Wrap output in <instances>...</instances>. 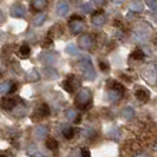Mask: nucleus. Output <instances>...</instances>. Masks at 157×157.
Returning a JSON list of instances; mask_svg holds the SVG:
<instances>
[{"mask_svg": "<svg viewBox=\"0 0 157 157\" xmlns=\"http://www.w3.org/2000/svg\"><path fill=\"white\" fill-rule=\"evenodd\" d=\"M91 103V92L89 89H82L76 97L75 104L79 109H87V106Z\"/></svg>", "mask_w": 157, "mask_h": 157, "instance_id": "nucleus-1", "label": "nucleus"}, {"mask_svg": "<svg viewBox=\"0 0 157 157\" xmlns=\"http://www.w3.org/2000/svg\"><path fill=\"white\" fill-rule=\"evenodd\" d=\"M79 65H80V69L84 72L85 78L89 79V80H94L96 78V71H94L92 63H91V59L89 57H83L79 62Z\"/></svg>", "mask_w": 157, "mask_h": 157, "instance_id": "nucleus-2", "label": "nucleus"}, {"mask_svg": "<svg viewBox=\"0 0 157 157\" xmlns=\"http://www.w3.org/2000/svg\"><path fill=\"white\" fill-rule=\"evenodd\" d=\"M79 86H80V80L75 75H70L63 82V87L65 89V91H67L69 94H73Z\"/></svg>", "mask_w": 157, "mask_h": 157, "instance_id": "nucleus-3", "label": "nucleus"}, {"mask_svg": "<svg viewBox=\"0 0 157 157\" xmlns=\"http://www.w3.org/2000/svg\"><path fill=\"white\" fill-rule=\"evenodd\" d=\"M21 103V98L18 97V96H12V97H5L1 99V103H0V106L1 109L6 111L12 110L13 108H16L18 104Z\"/></svg>", "mask_w": 157, "mask_h": 157, "instance_id": "nucleus-4", "label": "nucleus"}, {"mask_svg": "<svg viewBox=\"0 0 157 157\" xmlns=\"http://www.w3.org/2000/svg\"><path fill=\"white\" fill-rule=\"evenodd\" d=\"M50 115V108L47 106V104H41L39 108L36 110V112L32 115V119L34 122L43 119V118H46Z\"/></svg>", "mask_w": 157, "mask_h": 157, "instance_id": "nucleus-5", "label": "nucleus"}, {"mask_svg": "<svg viewBox=\"0 0 157 157\" xmlns=\"http://www.w3.org/2000/svg\"><path fill=\"white\" fill-rule=\"evenodd\" d=\"M143 77L147 82H149L150 84H154L157 79V72L154 67V65H150L148 67H145L143 70Z\"/></svg>", "mask_w": 157, "mask_h": 157, "instance_id": "nucleus-6", "label": "nucleus"}, {"mask_svg": "<svg viewBox=\"0 0 157 157\" xmlns=\"http://www.w3.org/2000/svg\"><path fill=\"white\" fill-rule=\"evenodd\" d=\"M69 27H70L71 32L73 34H78L80 32L84 30V24H83V20H72L70 19L69 21Z\"/></svg>", "mask_w": 157, "mask_h": 157, "instance_id": "nucleus-7", "label": "nucleus"}, {"mask_svg": "<svg viewBox=\"0 0 157 157\" xmlns=\"http://www.w3.org/2000/svg\"><path fill=\"white\" fill-rule=\"evenodd\" d=\"M10 13H11V16L16 17V18H24V17L26 16V10H25L23 5L16 4V5L12 6Z\"/></svg>", "mask_w": 157, "mask_h": 157, "instance_id": "nucleus-8", "label": "nucleus"}, {"mask_svg": "<svg viewBox=\"0 0 157 157\" xmlns=\"http://www.w3.org/2000/svg\"><path fill=\"white\" fill-rule=\"evenodd\" d=\"M92 44H94V39H92L91 36H89V34H83L78 39V45L82 47V48H84V50L90 48V47L92 46Z\"/></svg>", "mask_w": 157, "mask_h": 157, "instance_id": "nucleus-9", "label": "nucleus"}, {"mask_svg": "<svg viewBox=\"0 0 157 157\" xmlns=\"http://www.w3.org/2000/svg\"><path fill=\"white\" fill-rule=\"evenodd\" d=\"M92 23L97 26H101L105 23V16H104V12L102 10H98L97 12H94V16H92Z\"/></svg>", "mask_w": 157, "mask_h": 157, "instance_id": "nucleus-10", "label": "nucleus"}, {"mask_svg": "<svg viewBox=\"0 0 157 157\" xmlns=\"http://www.w3.org/2000/svg\"><path fill=\"white\" fill-rule=\"evenodd\" d=\"M149 96H150V92L148 90L143 89V87H140V89L136 90V92H135V97H136L138 101H141V102H147V101L149 99Z\"/></svg>", "mask_w": 157, "mask_h": 157, "instance_id": "nucleus-11", "label": "nucleus"}, {"mask_svg": "<svg viewBox=\"0 0 157 157\" xmlns=\"http://www.w3.org/2000/svg\"><path fill=\"white\" fill-rule=\"evenodd\" d=\"M47 0H32L31 6L34 11H41L46 7Z\"/></svg>", "mask_w": 157, "mask_h": 157, "instance_id": "nucleus-12", "label": "nucleus"}, {"mask_svg": "<svg viewBox=\"0 0 157 157\" xmlns=\"http://www.w3.org/2000/svg\"><path fill=\"white\" fill-rule=\"evenodd\" d=\"M69 12V4L67 2H60L59 5H58V7H57V13L59 14L60 17L65 16L66 13Z\"/></svg>", "mask_w": 157, "mask_h": 157, "instance_id": "nucleus-13", "label": "nucleus"}, {"mask_svg": "<svg viewBox=\"0 0 157 157\" xmlns=\"http://www.w3.org/2000/svg\"><path fill=\"white\" fill-rule=\"evenodd\" d=\"M47 134H48V129H47V126H45V125L38 126V128L34 130V135H36L38 138H43L44 136H47Z\"/></svg>", "mask_w": 157, "mask_h": 157, "instance_id": "nucleus-14", "label": "nucleus"}, {"mask_svg": "<svg viewBox=\"0 0 157 157\" xmlns=\"http://www.w3.org/2000/svg\"><path fill=\"white\" fill-rule=\"evenodd\" d=\"M129 7L131 10V12H142V11H143V5H142V2L140 0H134V1H131Z\"/></svg>", "mask_w": 157, "mask_h": 157, "instance_id": "nucleus-15", "label": "nucleus"}, {"mask_svg": "<svg viewBox=\"0 0 157 157\" xmlns=\"http://www.w3.org/2000/svg\"><path fill=\"white\" fill-rule=\"evenodd\" d=\"M123 94L122 92H119L117 90H113V89H110V91H109V98H110L111 102H116L118 99H121L122 97H123Z\"/></svg>", "mask_w": 157, "mask_h": 157, "instance_id": "nucleus-16", "label": "nucleus"}, {"mask_svg": "<svg viewBox=\"0 0 157 157\" xmlns=\"http://www.w3.org/2000/svg\"><path fill=\"white\" fill-rule=\"evenodd\" d=\"M122 116L126 119H131V118L135 117V110L131 106H125L122 111Z\"/></svg>", "mask_w": 157, "mask_h": 157, "instance_id": "nucleus-17", "label": "nucleus"}, {"mask_svg": "<svg viewBox=\"0 0 157 157\" xmlns=\"http://www.w3.org/2000/svg\"><path fill=\"white\" fill-rule=\"evenodd\" d=\"M75 134H76V130H75L72 126H66V128H64L63 129V135L66 140H71V138H73Z\"/></svg>", "mask_w": 157, "mask_h": 157, "instance_id": "nucleus-18", "label": "nucleus"}, {"mask_svg": "<svg viewBox=\"0 0 157 157\" xmlns=\"http://www.w3.org/2000/svg\"><path fill=\"white\" fill-rule=\"evenodd\" d=\"M135 39L137 40L138 43H144L147 40V33L141 31V30L135 31Z\"/></svg>", "mask_w": 157, "mask_h": 157, "instance_id": "nucleus-19", "label": "nucleus"}, {"mask_svg": "<svg viewBox=\"0 0 157 157\" xmlns=\"http://www.w3.org/2000/svg\"><path fill=\"white\" fill-rule=\"evenodd\" d=\"M46 147L50 150H57L58 148V142L56 141L53 137H48L46 140Z\"/></svg>", "mask_w": 157, "mask_h": 157, "instance_id": "nucleus-20", "label": "nucleus"}, {"mask_svg": "<svg viewBox=\"0 0 157 157\" xmlns=\"http://www.w3.org/2000/svg\"><path fill=\"white\" fill-rule=\"evenodd\" d=\"M30 52H31V48H30V46H29V45H23V46L19 48L18 55L20 56L21 58H26V57H29Z\"/></svg>", "mask_w": 157, "mask_h": 157, "instance_id": "nucleus-21", "label": "nucleus"}, {"mask_svg": "<svg viewBox=\"0 0 157 157\" xmlns=\"http://www.w3.org/2000/svg\"><path fill=\"white\" fill-rule=\"evenodd\" d=\"M132 59H135V60H142L143 58H144V53H143V51L142 50H140V48H136L134 52L131 53V56H130Z\"/></svg>", "mask_w": 157, "mask_h": 157, "instance_id": "nucleus-22", "label": "nucleus"}, {"mask_svg": "<svg viewBox=\"0 0 157 157\" xmlns=\"http://www.w3.org/2000/svg\"><path fill=\"white\" fill-rule=\"evenodd\" d=\"M12 83L11 82H4L0 84V94H4L6 92H10V89H11Z\"/></svg>", "mask_w": 157, "mask_h": 157, "instance_id": "nucleus-23", "label": "nucleus"}, {"mask_svg": "<svg viewBox=\"0 0 157 157\" xmlns=\"http://www.w3.org/2000/svg\"><path fill=\"white\" fill-rule=\"evenodd\" d=\"M45 19H46V16H45V14H38V16L34 17L33 23H34V25L39 26V25H41V24L45 21Z\"/></svg>", "mask_w": 157, "mask_h": 157, "instance_id": "nucleus-24", "label": "nucleus"}, {"mask_svg": "<svg viewBox=\"0 0 157 157\" xmlns=\"http://www.w3.org/2000/svg\"><path fill=\"white\" fill-rule=\"evenodd\" d=\"M111 89H113V90H117L119 92H122V94H124V91H125V89L124 86L121 84V83H118V82H112V85H111Z\"/></svg>", "mask_w": 157, "mask_h": 157, "instance_id": "nucleus-25", "label": "nucleus"}, {"mask_svg": "<svg viewBox=\"0 0 157 157\" xmlns=\"http://www.w3.org/2000/svg\"><path fill=\"white\" fill-rule=\"evenodd\" d=\"M66 52L72 56L78 55V47H76V45H72L71 44V45H69V46L66 47Z\"/></svg>", "mask_w": 157, "mask_h": 157, "instance_id": "nucleus-26", "label": "nucleus"}, {"mask_svg": "<svg viewBox=\"0 0 157 157\" xmlns=\"http://www.w3.org/2000/svg\"><path fill=\"white\" fill-rule=\"evenodd\" d=\"M66 117L69 121H76V117H78V116H77V112L75 110H69L66 112Z\"/></svg>", "mask_w": 157, "mask_h": 157, "instance_id": "nucleus-27", "label": "nucleus"}, {"mask_svg": "<svg viewBox=\"0 0 157 157\" xmlns=\"http://www.w3.org/2000/svg\"><path fill=\"white\" fill-rule=\"evenodd\" d=\"M147 5L152 10H157V0H145Z\"/></svg>", "mask_w": 157, "mask_h": 157, "instance_id": "nucleus-28", "label": "nucleus"}, {"mask_svg": "<svg viewBox=\"0 0 157 157\" xmlns=\"http://www.w3.org/2000/svg\"><path fill=\"white\" fill-rule=\"evenodd\" d=\"M80 10H82L83 12H85V13H90V12H91V5H90V4H83V5L80 6Z\"/></svg>", "mask_w": 157, "mask_h": 157, "instance_id": "nucleus-29", "label": "nucleus"}, {"mask_svg": "<svg viewBox=\"0 0 157 157\" xmlns=\"http://www.w3.org/2000/svg\"><path fill=\"white\" fill-rule=\"evenodd\" d=\"M99 67H101V70H102L103 72L109 71V65L105 63V62H99Z\"/></svg>", "mask_w": 157, "mask_h": 157, "instance_id": "nucleus-30", "label": "nucleus"}, {"mask_svg": "<svg viewBox=\"0 0 157 157\" xmlns=\"http://www.w3.org/2000/svg\"><path fill=\"white\" fill-rule=\"evenodd\" d=\"M82 157H91L90 150H87L86 148H83L82 149Z\"/></svg>", "mask_w": 157, "mask_h": 157, "instance_id": "nucleus-31", "label": "nucleus"}, {"mask_svg": "<svg viewBox=\"0 0 157 157\" xmlns=\"http://www.w3.org/2000/svg\"><path fill=\"white\" fill-rule=\"evenodd\" d=\"M17 89H18V84H17V83H13V84L11 85V89H10V92H8V94H14L17 91Z\"/></svg>", "mask_w": 157, "mask_h": 157, "instance_id": "nucleus-32", "label": "nucleus"}, {"mask_svg": "<svg viewBox=\"0 0 157 157\" xmlns=\"http://www.w3.org/2000/svg\"><path fill=\"white\" fill-rule=\"evenodd\" d=\"M92 1H94V4L97 6V7H101V6H103V5H104V2H105L104 0H92Z\"/></svg>", "mask_w": 157, "mask_h": 157, "instance_id": "nucleus-33", "label": "nucleus"}, {"mask_svg": "<svg viewBox=\"0 0 157 157\" xmlns=\"http://www.w3.org/2000/svg\"><path fill=\"white\" fill-rule=\"evenodd\" d=\"M71 19L72 20H83V18L80 16H77V14H73V16L71 17Z\"/></svg>", "mask_w": 157, "mask_h": 157, "instance_id": "nucleus-34", "label": "nucleus"}, {"mask_svg": "<svg viewBox=\"0 0 157 157\" xmlns=\"http://www.w3.org/2000/svg\"><path fill=\"white\" fill-rule=\"evenodd\" d=\"M31 156L32 157H44L41 154H39V152H36V151H34V152H31Z\"/></svg>", "mask_w": 157, "mask_h": 157, "instance_id": "nucleus-35", "label": "nucleus"}, {"mask_svg": "<svg viewBox=\"0 0 157 157\" xmlns=\"http://www.w3.org/2000/svg\"><path fill=\"white\" fill-rule=\"evenodd\" d=\"M4 19V16H2V13H1V11H0V21Z\"/></svg>", "mask_w": 157, "mask_h": 157, "instance_id": "nucleus-36", "label": "nucleus"}, {"mask_svg": "<svg viewBox=\"0 0 157 157\" xmlns=\"http://www.w3.org/2000/svg\"><path fill=\"white\" fill-rule=\"evenodd\" d=\"M0 157H8L7 155H0Z\"/></svg>", "mask_w": 157, "mask_h": 157, "instance_id": "nucleus-37", "label": "nucleus"}, {"mask_svg": "<svg viewBox=\"0 0 157 157\" xmlns=\"http://www.w3.org/2000/svg\"><path fill=\"white\" fill-rule=\"evenodd\" d=\"M155 149H156V150H157V145H156V147H155Z\"/></svg>", "mask_w": 157, "mask_h": 157, "instance_id": "nucleus-38", "label": "nucleus"}, {"mask_svg": "<svg viewBox=\"0 0 157 157\" xmlns=\"http://www.w3.org/2000/svg\"><path fill=\"white\" fill-rule=\"evenodd\" d=\"M0 76H1V73H0Z\"/></svg>", "mask_w": 157, "mask_h": 157, "instance_id": "nucleus-39", "label": "nucleus"}]
</instances>
